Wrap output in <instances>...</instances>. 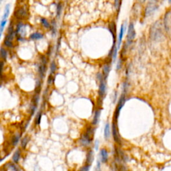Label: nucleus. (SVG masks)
<instances>
[{
  "mask_svg": "<svg viewBox=\"0 0 171 171\" xmlns=\"http://www.w3.org/2000/svg\"><path fill=\"white\" fill-rule=\"evenodd\" d=\"M100 160L103 164H106L108 161V152L105 148H102L100 150Z\"/></svg>",
  "mask_w": 171,
  "mask_h": 171,
  "instance_id": "13",
  "label": "nucleus"
},
{
  "mask_svg": "<svg viewBox=\"0 0 171 171\" xmlns=\"http://www.w3.org/2000/svg\"><path fill=\"white\" fill-rule=\"evenodd\" d=\"M63 9V3L61 1L58 2L56 5V16L57 17H60L61 16Z\"/></svg>",
  "mask_w": 171,
  "mask_h": 171,
  "instance_id": "31",
  "label": "nucleus"
},
{
  "mask_svg": "<svg viewBox=\"0 0 171 171\" xmlns=\"http://www.w3.org/2000/svg\"><path fill=\"white\" fill-rule=\"evenodd\" d=\"M112 133L113 138H114V141L116 143H118V144H121V140H120V135H119V130H118L117 124H116V122L115 120L112 122Z\"/></svg>",
  "mask_w": 171,
  "mask_h": 171,
  "instance_id": "8",
  "label": "nucleus"
},
{
  "mask_svg": "<svg viewBox=\"0 0 171 171\" xmlns=\"http://www.w3.org/2000/svg\"><path fill=\"white\" fill-rule=\"evenodd\" d=\"M57 64L55 61H52L50 63V74H53L55 75L56 72H57Z\"/></svg>",
  "mask_w": 171,
  "mask_h": 171,
  "instance_id": "27",
  "label": "nucleus"
},
{
  "mask_svg": "<svg viewBox=\"0 0 171 171\" xmlns=\"http://www.w3.org/2000/svg\"><path fill=\"white\" fill-rule=\"evenodd\" d=\"M111 135V131H110V126L109 123H106L104 126V137L105 140H109Z\"/></svg>",
  "mask_w": 171,
  "mask_h": 171,
  "instance_id": "21",
  "label": "nucleus"
},
{
  "mask_svg": "<svg viewBox=\"0 0 171 171\" xmlns=\"http://www.w3.org/2000/svg\"><path fill=\"white\" fill-rule=\"evenodd\" d=\"M125 103V95L122 94L121 96V97L120 98V99L119 100V102H118V105L116 108V111L114 113V119L115 121H116L118 120V118H119V114L120 112V110H121L122 108L124 106Z\"/></svg>",
  "mask_w": 171,
  "mask_h": 171,
  "instance_id": "7",
  "label": "nucleus"
},
{
  "mask_svg": "<svg viewBox=\"0 0 171 171\" xmlns=\"http://www.w3.org/2000/svg\"><path fill=\"white\" fill-rule=\"evenodd\" d=\"M99 147H100V141L98 140H96L94 142V148L95 150H98L99 149Z\"/></svg>",
  "mask_w": 171,
  "mask_h": 171,
  "instance_id": "38",
  "label": "nucleus"
},
{
  "mask_svg": "<svg viewBox=\"0 0 171 171\" xmlns=\"http://www.w3.org/2000/svg\"><path fill=\"white\" fill-rule=\"evenodd\" d=\"M7 22V19H1V22H0V34H2L4 32V30L5 29L6 24Z\"/></svg>",
  "mask_w": 171,
  "mask_h": 171,
  "instance_id": "34",
  "label": "nucleus"
},
{
  "mask_svg": "<svg viewBox=\"0 0 171 171\" xmlns=\"http://www.w3.org/2000/svg\"><path fill=\"white\" fill-rule=\"evenodd\" d=\"M94 160V151L92 148H88V150L86 154V160L85 164L92 165Z\"/></svg>",
  "mask_w": 171,
  "mask_h": 171,
  "instance_id": "10",
  "label": "nucleus"
},
{
  "mask_svg": "<svg viewBox=\"0 0 171 171\" xmlns=\"http://www.w3.org/2000/svg\"><path fill=\"white\" fill-rule=\"evenodd\" d=\"M46 71H47V65L40 62L38 65H37V72H38L39 74V78L42 80L44 79L45 76H46Z\"/></svg>",
  "mask_w": 171,
  "mask_h": 171,
  "instance_id": "11",
  "label": "nucleus"
},
{
  "mask_svg": "<svg viewBox=\"0 0 171 171\" xmlns=\"http://www.w3.org/2000/svg\"><path fill=\"white\" fill-rule=\"evenodd\" d=\"M170 12H168L167 14H165V29H167V31H169V28H170V22H169L170 20Z\"/></svg>",
  "mask_w": 171,
  "mask_h": 171,
  "instance_id": "25",
  "label": "nucleus"
},
{
  "mask_svg": "<svg viewBox=\"0 0 171 171\" xmlns=\"http://www.w3.org/2000/svg\"><path fill=\"white\" fill-rule=\"evenodd\" d=\"M122 4V0H114V7L117 11H119Z\"/></svg>",
  "mask_w": 171,
  "mask_h": 171,
  "instance_id": "36",
  "label": "nucleus"
},
{
  "mask_svg": "<svg viewBox=\"0 0 171 171\" xmlns=\"http://www.w3.org/2000/svg\"><path fill=\"white\" fill-rule=\"evenodd\" d=\"M42 110H40V111L37 113L36 116H35V119H34V123L36 124V126H39L40 125V123H41L42 121Z\"/></svg>",
  "mask_w": 171,
  "mask_h": 171,
  "instance_id": "26",
  "label": "nucleus"
},
{
  "mask_svg": "<svg viewBox=\"0 0 171 171\" xmlns=\"http://www.w3.org/2000/svg\"><path fill=\"white\" fill-rule=\"evenodd\" d=\"M162 25L161 22L159 21L156 22L153 24L150 29V37L153 41H160L162 38L163 32H162Z\"/></svg>",
  "mask_w": 171,
  "mask_h": 171,
  "instance_id": "2",
  "label": "nucleus"
},
{
  "mask_svg": "<svg viewBox=\"0 0 171 171\" xmlns=\"http://www.w3.org/2000/svg\"><path fill=\"white\" fill-rule=\"evenodd\" d=\"M91 166L92 165L85 164L84 166H82V167L80 168L78 171H90V168H91Z\"/></svg>",
  "mask_w": 171,
  "mask_h": 171,
  "instance_id": "37",
  "label": "nucleus"
},
{
  "mask_svg": "<svg viewBox=\"0 0 171 171\" xmlns=\"http://www.w3.org/2000/svg\"><path fill=\"white\" fill-rule=\"evenodd\" d=\"M7 169L11 171H21V168L19 167L17 164L14 162H9L6 165Z\"/></svg>",
  "mask_w": 171,
  "mask_h": 171,
  "instance_id": "19",
  "label": "nucleus"
},
{
  "mask_svg": "<svg viewBox=\"0 0 171 171\" xmlns=\"http://www.w3.org/2000/svg\"><path fill=\"white\" fill-rule=\"evenodd\" d=\"M16 34L17 41H24L27 34V26L22 21H18L16 26Z\"/></svg>",
  "mask_w": 171,
  "mask_h": 171,
  "instance_id": "4",
  "label": "nucleus"
},
{
  "mask_svg": "<svg viewBox=\"0 0 171 171\" xmlns=\"http://www.w3.org/2000/svg\"><path fill=\"white\" fill-rule=\"evenodd\" d=\"M29 16L28 8L26 5H23L22 6H18L15 9L14 12V17L17 21H24L26 20Z\"/></svg>",
  "mask_w": 171,
  "mask_h": 171,
  "instance_id": "3",
  "label": "nucleus"
},
{
  "mask_svg": "<svg viewBox=\"0 0 171 171\" xmlns=\"http://www.w3.org/2000/svg\"><path fill=\"white\" fill-rule=\"evenodd\" d=\"M10 8H11L10 4H6V7H5L4 12V14H3V16H2L1 19H7V18H8V17H9V15Z\"/></svg>",
  "mask_w": 171,
  "mask_h": 171,
  "instance_id": "29",
  "label": "nucleus"
},
{
  "mask_svg": "<svg viewBox=\"0 0 171 171\" xmlns=\"http://www.w3.org/2000/svg\"><path fill=\"white\" fill-rule=\"evenodd\" d=\"M136 36V32L134 26L132 23H130L128 26V32H127V41L128 44H131L133 40H134Z\"/></svg>",
  "mask_w": 171,
  "mask_h": 171,
  "instance_id": "6",
  "label": "nucleus"
},
{
  "mask_svg": "<svg viewBox=\"0 0 171 171\" xmlns=\"http://www.w3.org/2000/svg\"><path fill=\"white\" fill-rule=\"evenodd\" d=\"M40 23H41L42 26L44 27L45 29H50L51 28V24L50 23L48 20L45 17H41L40 18Z\"/></svg>",
  "mask_w": 171,
  "mask_h": 171,
  "instance_id": "24",
  "label": "nucleus"
},
{
  "mask_svg": "<svg viewBox=\"0 0 171 171\" xmlns=\"http://www.w3.org/2000/svg\"><path fill=\"white\" fill-rule=\"evenodd\" d=\"M95 130V126L92 124L86 128L78 140V143L80 147L85 148H90L93 143V140H94Z\"/></svg>",
  "mask_w": 171,
  "mask_h": 171,
  "instance_id": "1",
  "label": "nucleus"
},
{
  "mask_svg": "<svg viewBox=\"0 0 171 171\" xmlns=\"http://www.w3.org/2000/svg\"><path fill=\"white\" fill-rule=\"evenodd\" d=\"M4 66H5V61L0 60V80L2 79V77H3Z\"/></svg>",
  "mask_w": 171,
  "mask_h": 171,
  "instance_id": "35",
  "label": "nucleus"
},
{
  "mask_svg": "<svg viewBox=\"0 0 171 171\" xmlns=\"http://www.w3.org/2000/svg\"><path fill=\"white\" fill-rule=\"evenodd\" d=\"M22 149L21 148H18L16 150H15L13 155H12V162L16 163V164H18L22 158Z\"/></svg>",
  "mask_w": 171,
  "mask_h": 171,
  "instance_id": "15",
  "label": "nucleus"
},
{
  "mask_svg": "<svg viewBox=\"0 0 171 171\" xmlns=\"http://www.w3.org/2000/svg\"><path fill=\"white\" fill-rule=\"evenodd\" d=\"M158 9V6L156 4L148 3L145 9V16L146 17H149L154 13Z\"/></svg>",
  "mask_w": 171,
  "mask_h": 171,
  "instance_id": "9",
  "label": "nucleus"
},
{
  "mask_svg": "<svg viewBox=\"0 0 171 171\" xmlns=\"http://www.w3.org/2000/svg\"><path fill=\"white\" fill-rule=\"evenodd\" d=\"M4 47H6L7 49H12L14 47V42L9 41V40L4 38Z\"/></svg>",
  "mask_w": 171,
  "mask_h": 171,
  "instance_id": "32",
  "label": "nucleus"
},
{
  "mask_svg": "<svg viewBox=\"0 0 171 171\" xmlns=\"http://www.w3.org/2000/svg\"><path fill=\"white\" fill-rule=\"evenodd\" d=\"M121 66H122V60H121V59H120L119 60V62H118L116 69L117 70H120V68H121Z\"/></svg>",
  "mask_w": 171,
  "mask_h": 171,
  "instance_id": "40",
  "label": "nucleus"
},
{
  "mask_svg": "<svg viewBox=\"0 0 171 171\" xmlns=\"http://www.w3.org/2000/svg\"><path fill=\"white\" fill-rule=\"evenodd\" d=\"M42 80L38 78L36 81V84H35V91L37 93H40V90L42 88Z\"/></svg>",
  "mask_w": 171,
  "mask_h": 171,
  "instance_id": "30",
  "label": "nucleus"
},
{
  "mask_svg": "<svg viewBox=\"0 0 171 171\" xmlns=\"http://www.w3.org/2000/svg\"><path fill=\"white\" fill-rule=\"evenodd\" d=\"M138 1L140 2V3H141V4H143V3H144V2L146 1V0H138Z\"/></svg>",
  "mask_w": 171,
  "mask_h": 171,
  "instance_id": "42",
  "label": "nucleus"
},
{
  "mask_svg": "<svg viewBox=\"0 0 171 171\" xmlns=\"http://www.w3.org/2000/svg\"><path fill=\"white\" fill-rule=\"evenodd\" d=\"M30 140V137L28 135L24 136L23 138H22L21 140H20V148L22 150H25L27 147V146L28 145Z\"/></svg>",
  "mask_w": 171,
  "mask_h": 171,
  "instance_id": "17",
  "label": "nucleus"
},
{
  "mask_svg": "<svg viewBox=\"0 0 171 171\" xmlns=\"http://www.w3.org/2000/svg\"><path fill=\"white\" fill-rule=\"evenodd\" d=\"M22 133L19 132H16L14 133V135L12 136L11 139V144L12 147H16V146L19 144L20 140L22 139Z\"/></svg>",
  "mask_w": 171,
  "mask_h": 171,
  "instance_id": "14",
  "label": "nucleus"
},
{
  "mask_svg": "<svg viewBox=\"0 0 171 171\" xmlns=\"http://www.w3.org/2000/svg\"><path fill=\"white\" fill-rule=\"evenodd\" d=\"M55 82V76L53 74H50L47 80V84L48 86H52Z\"/></svg>",
  "mask_w": 171,
  "mask_h": 171,
  "instance_id": "33",
  "label": "nucleus"
},
{
  "mask_svg": "<svg viewBox=\"0 0 171 171\" xmlns=\"http://www.w3.org/2000/svg\"><path fill=\"white\" fill-rule=\"evenodd\" d=\"M108 29L110 33H111L113 40H114V44H116V26L114 22H110L108 24Z\"/></svg>",
  "mask_w": 171,
  "mask_h": 171,
  "instance_id": "16",
  "label": "nucleus"
},
{
  "mask_svg": "<svg viewBox=\"0 0 171 171\" xmlns=\"http://www.w3.org/2000/svg\"><path fill=\"white\" fill-rule=\"evenodd\" d=\"M44 37V35L40 32H34L29 35V38L31 40H40Z\"/></svg>",
  "mask_w": 171,
  "mask_h": 171,
  "instance_id": "22",
  "label": "nucleus"
},
{
  "mask_svg": "<svg viewBox=\"0 0 171 171\" xmlns=\"http://www.w3.org/2000/svg\"><path fill=\"white\" fill-rule=\"evenodd\" d=\"M101 163L102 162H101V161H100V160H98L95 171H102V170H101Z\"/></svg>",
  "mask_w": 171,
  "mask_h": 171,
  "instance_id": "39",
  "label": "nucleus"
},
{
  "mask_svg": "<svg viewBox=\"0 0 171 171\" xmlns=\"http://www.w3.org/2000/svg\"><path fill=\"white\" fill-rule=\"evenodd\" d=\"M125 26L124 24H122L121 26V27H120V33L119 35V41H118V43H119V44H118V49L119 48L120 46V44H121L122 43V40L123 38V36H124V32H125Z\"/></svg>",
  "mask_w": 171,
  "mask_h": 171,
  "instance_id": "23",
  "label": "nucleus"
},
{
  "mask_svg": "<svg viewBox=\"0 0 171 171\" xmlns=\"http://www.w3.org/2000/svg\"><path fill=\"white\" fill-rule=\"evenodd\" d=\"M50 30H51L52 36H56L57 33V24L56 20L54 19H52L51 22V28H50Z\"/></svg>",
  "mask_w": 171,
  "mask_h": 171,
  "instance_id": "28",
  "label": "nucleus"
},
{
  "mask_svg": "<svg viewBox=\"0 0 171 171\" xmlns=\"http://www.w3.org/2000/svg\"><path fill=\"white\" fill-rule=\"evenodd\" d=\"M158 0H149V3H152V4H156Z\"/></svg>",
  "mask_w": 171,
  "mask_h": 171,
  "instance_id": "41",
  "label": "nucleus"
},
{
  "mask_svg": "<svg viewBox=\"0 0 171 171\" xmlns=\"http://www.w3.org/2000/svg\"><path fill=\"white\" fill-rule=\"evenodd\" d=\"M18 1H21V2H22V1H24L25 0H18Z\"/></svg>",
  "mask_w": 171,
  "mask_h": 171,
  "instance_id": "43",
  "label": "nucleus"
},
{
  "mask_svg": "<svg viewBox=\"0 0 171 171\" xmlns=\"http://www.w3.org/2000/svg\"><path fill=\"white\" fill-rule=\"evenodd\" d=\"M8 50H7L6 47L1 46L0 47V60H4V61L6 62L7 57H8Z\"/></svg>",
  "mask_w": 171,
  "mask_h": 171,
  "instance_id": "18",
  "label": "nucleus"
},
{
  "mask_svg": "<svg viewBox=\"0 0 171 171\" xmlns=\"http://www.w3.org/2000/svg\"><path fill=\"white\" fill-rule=\"evenodd\" d=\"M101 112H102V109L97 108L96 110H95L94 115H93L92 122H91L92 125L94 126H96L98 124V123L100 122V116H101Z\"/></svg>",
  "mask_w": 171,
  "mask_h": 171,
  "instance_id": "12",
  "label": "nucleus"
},
{
  "mask_svg": "<svg viewBox=\"0 0 171 171\" xmlns=\"http://www.w3.org/2000/svg\"><path fill=\"white\" fill-rule=\"evenodd\" d=\"M168 2H169V3H171V0H168Z\"/></svg>",
  "mask_w": 171,
  "mask_h": 171,
  "instance_id": "44",
  "label": "nucleus"
},
{
  "mask_svg": "<svg viewBox=\"0 0 171 171\" xmlns=\"http://www.w3.org/2000/svg\"><path fill=\"white\" fill-rule=\"evenodd\" d=\"M106 80L105 79L102 80L99 82V88H98V95L100 99L103 100L106 94Z\"/></svg>",
  "mask_w": 171,
  "mask_h": 171,
  "instance_id": "5",
  "label": "nucleus"
},
{
  "mask_svg": "<svg viewBox=\"0 0 171 171\" xmlns=\"http://www.w3.org/2000/svg\"><path fill=\"white\" fill-rule=\"evenodd\" d=\"M110 72V66L109 64H105L102 67V74L104 79L106 80Z\"/></svg>",
  "mask_w": 171,
  "mask_h": 171,
  "instance_id": "20",
  "label": "nucleus"
}]
</instances>
